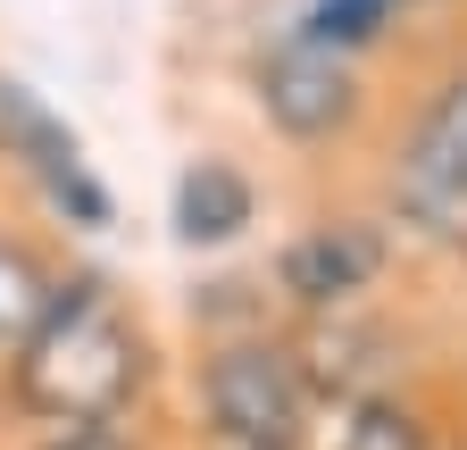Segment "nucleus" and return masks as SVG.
Returning <instances> with one entry per match:
<instances>
[{
	"label": "nucleus",
	"mask_w": 467,
	"mask_h": 450,
	"mask_svg": "<svg viewBox=\"0 0 467 450\" xmlns=\"http://www.w3.org/2000/svg\"><path fill=\"white\" fill-rule=\"evenodd\" d=\"M134 384H142V343H134V325L126 309H117L92 275H76V284H58L42 325L17 343V401L50 425H109L117 409L134 401Z\"/></svg>",
	"instance_id": "f257e3e1"
},
{
	"label": "nucleus",
	"mask_w": 467,
	"mask_h": 450,
	"mask_svg": "<svg viewBox=\"0 0 467 450\" xmlns=\"http://www.w3.org/2000/svg\"><path fill=\"white\" fill-rule=\"evenodd\" d=\"M201 401H209V434L225 450H292L309 425V375L275 343H234L209 359Z\"/></svg>",
	"instance_id": "f03ea898"
},
{
	"label": "nucleus",
	"mask_w": 467,
	"mask_h": 450,
	"mask_svg": "<svg viewBox=\"0 0 467 450\" xmlns=\"http://www.w3.org/2000/svg\"><path fill=\"white\" fill-rule=\"evenodd\" d=\"M259 108L284 126V134H334L350 126V108H359V92H350V67H342V50H317V42H284L275 59L259 67Z\"/></svg>",
	"instance_id": "7ed1b4c3"
},
{
	"label": "nucleus",
	"mask_w": 467,
	"mask_h": 450,
	"mask_svg": "<svg viewBox=\"0 0 467 450\" xmlns=\"http://www.w3.org/2000/svg\"><path fill=\"white\" fill-rule=\"evenodd\" d=\"M0 134H9L17 150H26V167L42 176V192L58 200V209H76L84 225H109V200H100V184L84 176V150H76V134L50 118V108L26 92V84H0Z\"/></svg>",
	"instance_id": "20e7f679"
},
{
	"label": "nucleus",
	"mask_w": 467,
	"mask_h": 450,
	"mask_svg": "<svg viewBox=\"0 0 467 450\" xmlns=\"http://www.w3.org/2000/svg\"><path fill=\"white\" fill-rule=\"evenodd\" d=\"M384 267V242L368 234V225H317V234H301L284 251V292L292 301H309V309H334V301H350L368 284V275Z\"/></svg>",
	"instance_id": "39448f33"
},
{
	"label": "nucleus",
	"mask_w": 467,
	"mask_h": 450,
	"mask_svg": "<svg viewBox=\"0 0 467 450\" xmlns=\"http://www.w3.org/2000/svg\"><path fill=\"white\" fill-rule=\"evenodd\" d=\"M251 225V184L234 176L225 159H192L184 176H175V242L192 251H217Z\"/></svg>",
	"instance_id": "423d86ee"
},
{
	"label": "nucleus",
	"mask_w": 467,
	"mask_h": 450,
	"mask_svg": "<svg viewBox=\"0 0 467 450\" xmlns=\"http://www.w3.org/2000/svg\"><path fill=\"white\" fill-rule=\"evenodd\" d=\"M409 176L442 200H467V76H451L434 92V108L409 134Z\"/></svg>",
	"instance_id": "0eeeda50"
},
{
	"label": "nucleus",
	"mask_w": 467,
	"mask_h": 450,
	"mask_svg": "<svg viewBox=\"0 0 467 450\" xmlns=\"http://www.w3.org/2000/svg\"><path fill=\"white\" fill-rule=\"evenodd\" d=\"M50 275L17 251V242H0V343H26V333L42 325V309H50Z\"/></svg>",
	"instance_id": "6e6552de"
},
{
	"label": "nucleus",
	"mask_w": 467,
	"mask_h": 450,
	"mask_svg": "<svg viewBox=\"0 0 467 450\" xmlns=\"http://www.w3.org/2000/svg\"><path fill=\"white\" fill-rule=\"evenodd\" d=\"M334 450H426V425L409 417L400 401H359Z\"/></svg>",
	"instance_id": "1a4fd4ad"
},
{
	"label": "nucleus",
	"mask_w": 467,
	"mask_h": 450,
	"mask_svg": "<svg viewBox=\"0 0 467 450\" xmlns=\"http://www.w3.org/2000/svg\"><path fill=\"white\" fill-rule=\"evenodd\" d=\"M50 450H126V442H117L109 425H84V434H58Z\"/></svg>",
	"instance_id": "9d476101"
}]
</instances>
